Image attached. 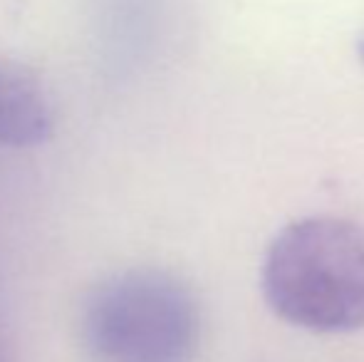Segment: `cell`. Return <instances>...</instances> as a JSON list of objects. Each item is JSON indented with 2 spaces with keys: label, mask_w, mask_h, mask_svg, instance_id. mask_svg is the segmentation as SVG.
Returning <instances> with one entry per match:
<instances>
[{
  "label": "cell",
  "mask_w": 364,
  "mask_h": 362,
  "mask_svg": "<svg viewBox=\"0 0 364 362\" xmlns=\"http://www.w3.org/2000/svg\"><path fill=\"white\" fill-rule=\"evenodd\" d=\"M268 308L292 328L345 335L364 328V228L305 216L273 236L260 266Z\"/></svg>",
  "instance_id": "1"
},
{
  "label": "cell",
  "mask_w": 364,
  "mask_h": 362,
  "mask_svg": "<svg viewBox=\"0 0 364 362\" xmlns=\"http://www.w3.org/2000/svg\"><path fill=\"white\" fill-rule=\"evenodd\" d=\"M0 362H5V358H3V353H0Z\"/></svg>",
  "instance_id": "5"
},
{
  "label": "cell",
  "mask_w": 364,
  "mask_h": 362,
  "mask_svg": "<svg viewBox=\"0 0 364 362\" xmlns=\"http://www.w3.org/2000/svg\"><path fill=\"white\" fill-rule=\"evenodd\" d=\"M357 58H360V63L364 65V30L360 33V38H357Z\"/></svg>",
  "instance_id": "4"
},
{
  "label": "cell",
  "mask_w": 364,
  "mask_h": 362,
  "mask_svg": "<svg viewBox=\"0 0 364 362\" xmlns=\"http://www.w3.org/2000/svg\"><path fill=\"white\" fill-rule=\"evenodd\" d=\"M80 338L92 362H193L201 308L193 290L159 268L107 275L87 293Z\"/></svg>",
  "instance_id": "2"
},
{
  "label": "cell",
  "mask_w": 364,
  "mask_h": 362,
  "mask_svg": "<svg viewBox=\"0 0 364 362\" xmlns=\"http://www.w3.org/2000/svg\"><path fill=\"white\" fill-rule=\"evenodd\" d=\"M55 107L43 80L13 58L0 55V144L30 149L53 139Z\"/></svg>",
  "instance_id": "3"
}]
</instances>
